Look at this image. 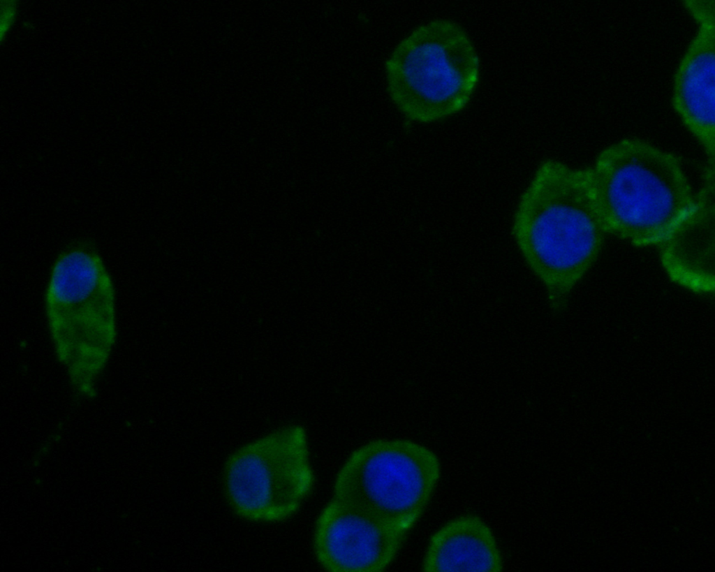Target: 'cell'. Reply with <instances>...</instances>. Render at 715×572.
Listing matches in <instances>:
<instances>
[{"mask_svg":"<svg viewBox=\"0 0 715 572\" xmlns=\"http://www.w3.org/2000/svg\"><path fill=\"white\" fill-rule=\"evenodd\" d=\"M221 480L226 504L239 520L270 525L290 519L315 481L306 429L289 423L239 445L226 457Z\"/></svg>","mask_w":715,"mask_h":572,"instance_id":"5b68a950","label":"cell"},{"mask_svg":"<svg viewBox=\"0 0 715 572\" xmlns=\"http://www.w3.org/2000/svg\"><path fill=\"white\" fill-rule=\"evenodd\" d=\"M590 172L607 233L635 247L658 245L695 200L679 158L640 139L607 147Z\"/></svg>","mask_w":715,"mask_h":572,"instance_id":"3957f363","label":"cell"},{"mask_svg":"<svg viewBox=\"0 0 715 572\" xmlns=\"http://www.w3.org/2000/svg\"><path fill=\"white\" fill-rule=\"evenodd\" d=\"M421 566L427 572H498L504 562L490 526L480 515L466 513L432 533Z\"/></svg>","mask_w":715,"mask_h":572,"instance_id":"30bf717a","label":"cell"},{"mask_svg":"<svg viewBox=\"0 0 715 572\" xmlns=\"http://www.w3.org/2000/svg\"><path fill=\"white\" fill-rule=\"evenodd\" d=\"M44 302L54 353L71 388L94 398L117 338L115 283L95 240L79 237L58 251Z\"/></svg>","mask_w":715,"mask_h":572,"instance_id":"7a4b0ae2","label":"cell"},{"mask_svg":"<svg viewBox=\"0 0 715 572\" xmlns=\"http://www.w3.org/2000/svg\"><path fill=\"white\" fill-rule=\"evenodd\" d=\"M42 483H43V480H42V478H36L35 479V481H34V484H35L36 485H41V484H42Z\"/></svg>","mask_w":715,"mask_h":572,"instance_id":"7c38bea8","label":"cell"},{"mask_svg":"<svg viewBox=\"0 0 715 572\" xmlns=\"http://www.w3.org/2000/svg\"><path fill=\"white\" fill-rule=\"evenodd\" d=\"M50 448V444L43 445L40 447V450L38 451V453H36V455H35L34 457L38 459L43 456H46L47 455H48Z\"/></svg>","mask_w":715,"mask_h":572,"instance_id":"8fae6325","label":"cell"},{"mask_svg":"<svg viewBox=\"0 0 715 572\" xmlns=\"http://www.w3.org/2000/svg\"><path fill=\"white\" fill-rule=\"evenodd\" d=\"M517 248L555 313L596 261L607 233L590 168L542 161L523 189L511 223Z\"/></svg>","mask_w":715,"mask_h":572,"instance_id":"6da1fadb","label":"cell"},{"mask_svg":"<svg viewBox=\"0 0 715 572\" xmlns=\"http://www.w3.org/2000/svg\"><path fill=\"white\" fill-rule=\"evenodd\" d=\"M441 464L429 447L406 439H379L354 450L341 465L332 497L360 506L408 533L436 491Z\"/></svg>","mask_w":715,"mask_h":572,"instance_id":"8992f818","label":"cell"},{"mask_svg":"<svg viewBox=\"0 0 715 572\" xmlns=\"http://www.w3.org/2000/svg\"><path fill=\"white\" fill-rule=\"evenodd\" d=\"M407 534L360 506L332 497L316 520L313 551L328 571H381L395 559Z\"/></svg>","mask_w":715,"mask_h":572,"instance_id":"52a82bcc","label":"cell"},{"mask_svg":"<svg viewBox=\"0 0 715 572\" xmlns=\"http://www.w3.org/2000/svg\"><path fill=\"white\" fill-rule=\"evenodd\" d=\"M663 267L672 281L697 294L714 291V168L691 209L658 245Z\"/></svg>","mask_w":715,"mask_h":572,"instance_id":"9c48e42d","label":"cell"},{"mask_svg":"<svg viewBox=\"0 0 715 572\" xmlns=\"http://www.w3.org/2000/svg\"><path fill=\"white\" fill-rule=\"evenodd\" d=\"M387 91L408 121L429 124L469 103L480 78V60L466 31L454 21L422 24L402 38L385 62Z\"/></svg>","mask_w":715,"mask_h":572,"instance_id":"277c9868","label":"cell"},{"mask_svg":"<svg viewBox=\"0 0 715 572\" xmlns=\"http://www.w3.org/2000/svg\"><path fill=\"white\" fill-rule=\"evenodd\" d=\"M40 464V461L38 460V459H36V460H35V461L34 462V463H33V466H34V467H38V466H39Z\"/></svg>","mask_w":715,"mask_h":572,"instance_id":"4fadbf2b","label":"cell"},{"mask_svg":"<svg viewBox=\"0 0 715 572\" xmlns=\"http://www.w3.org/2000/svg\"><path fill=\"white\" fill-rule=\"evenodd\" d=\"M701 6L691 13L698 24L677 68L672 106L703 147L709 166L715 154V13Z\"/></svg>","mask_w":715,"mask_h":572,"instance_id":"ba28073f","label":"cell"}]
</instances>
